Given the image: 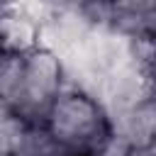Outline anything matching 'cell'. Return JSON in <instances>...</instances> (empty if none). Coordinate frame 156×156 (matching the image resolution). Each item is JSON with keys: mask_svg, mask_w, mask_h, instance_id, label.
Instances as JSON below:
<instances>
[{"mask_svg": "<svg viewBox=\"0 0 156 156\" xmlns=\"http://www.w3.org/2000/svg\"><path fill=\"white\" fill-rule=\"evenodd\" d=\"M129 151H132V146H129L122 136L107 132V134L100 139V144L90 151V156H129Z\"/></svg>", "mask_w": 156, "mask_h": 156, "instance_id": "cell-4", "label": "cell"}, {"mask_svg": "<svg viewBox=\"0 0 156 156\" xmlns=\"http://www.w3.org/2000/svg\"><path fill=\"white\" fill-rule=\"evenodd\" d=\"M0 156H5V154H2V151H0Z\"/></svg>", "mask_w": 156, "mask_h": 156, "instance_id": "cell-8", "label": "cell"}, {"mask_svg": "<svg viewBox=\"0 0 156 156\" xmlns=\"http://www.w3.org/2000/svg\"><path fill=\"white\" fill-rule=\"evenodd\" d=\"M46 129L78 156H90L100 139L110 132L105 110L85 93L63 88L46 115Z\"/></svg>", "mask_w": 156, "mask_h": 156, "instance_id": "cell-1", "label": "cell"}, {"mask_svg": "<svg viewBox=\"0 0 156 156\" xmlns=\"http://www.w3.org/2000/svg\"><path fill=\"white\" fill-rule=\"evenodd\" d=\"M144 105H146V110H149V115H151V119L156 124V80L151 83V88H149V93L144 98Z\"/></svg>", "mask_w": 156, "mask_h": 156, "instance_id": "cell-5", "label": "cell"}, {"mask_svg": "<svg viewBox=\"0 0 156 156\" xmlns=\"http://www.w3.org/2000/svg\"><path fill=\"white\" fill-rule=\"evenodd\" d=\"M83 2H85V0H54V5H58V7H71V10H80Z\"/></svg>", "mask_w": 156, "mask_h": 156, "instance_id": "cell-6", "label": "cell"}, {"mask_svg": "<svg viewBox=\"0 0 156 156\" xmlns=\"http://www.w3.org/2000/svg\"><path fill=\"white\" fill-rule=\"evenodd\" d=\"M154 80H156V68H154Z\"/></svg>", "mask_w": 156, "mask_h": 156, "instance_id": "cell-7", "label": "cell"}, {"mask_svg": "<svg viewBox=\"0 0 156 156\" xmlns=\"http://www.w3.org/2000/svg\"><path fill=\"white\" fill-rule=\"evenodd\" d=\"M63 90V61L46 46H37L24 54V95L17 107V117L27 124H44L46 115Z\"/></svg>", "mask_w": 156, "mask_h": 156, "instance_id": "cell-2", "label": "cell"}, {"mask_svg": "<svg viewBox=\"0 0 156 156\" xmlns=\"http://www.w3.org/2000/svg\"><path fill=\"white\" fill-rule=\"evenodd\" d=\"M39 46V27L17 12H12L7 5L0 10V51L2 54H17L24 56L32 49Z\"/></svg>", "mask_w": 156, "mask_h": 156, "instance_id": "cell-3", "label": "cell"}]
</instances>
